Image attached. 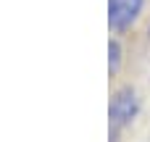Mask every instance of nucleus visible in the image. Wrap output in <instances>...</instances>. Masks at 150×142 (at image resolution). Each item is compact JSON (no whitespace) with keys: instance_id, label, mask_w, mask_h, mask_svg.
<instances>
[{"instance_id":"nucleus-3","label":"nucleus","mask_w":150,"mask_h":142,"mask_svg":"<svg viewBox=\"0 0 150 142\" xmlns=\"http://www.w3.org/2000/svg\"><path fill=\"white\" fill-rule=\"evenodd\" d=\"M108 50H111V71H116V69H119V61H121V47H119V42L113 40Z\"/></svg>"},{"instance_id":"nucleus-1","label":"nucleus","mask_w":150,"mask_h":142,"mask_svg":"<svg viewBox=\"0 0 150 142\" xmlns=\"http://www.w3.org/2000/svg\"><path fill=\"white\" fill-rule=\"evenodd\" d=\"M134 113H137V97H134V92L129 87L119 90L113 95V100H111V129H113V134L121 126H127L134 119Z\"/></svg>"},{"instance_id":"nucleus-2","label":"nucleus","mask_w":150,"mask_h":142,"mask_svg":"<svg viewBox=\"0 0 150 142\" xmlns=\"http://www.w3.org/2000/svg\"><path fill=\"white\" fill-rule=\"evenodd\" d=\"M142 3L145 0H111L108 3V24H111V29L113 32L129 29L137 21V16L142 11Z\"/></svg>"}]
</instances>
